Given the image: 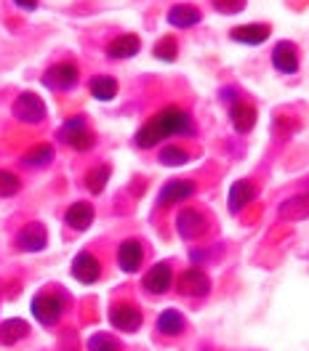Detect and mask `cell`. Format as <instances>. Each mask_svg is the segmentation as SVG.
Segmentation results:
<instances>
[{"instance_id":"6da1fadb","label":"cell","mask_w":309,"mask_h":351,"mask_svg":"<svg viewBox=\"0 0 309 351\" xmlns=\"http://www.w3.org/2000/svg\"><path fill=\"white\" fill-rule=\"evenodd\" d=\"M174 136H195V123L192 114L187 110H181L176 104L163 107L154 117H150L133 136V144L139 149H152L160 141L174 138Z\"/></svg>"},{"instance_id":"7a4b0ae2","label":"cell","mask_w":309,"mask_h":351,"mask_svg":"<svg viewBox=\"0 0 309 351\" xmlns=\"http://www.w3.org/2000/svg\"><path fill=\"white\" fill-rule=\"evenodd\" d=\"M30 314L38 325L43 328H56L65 317V298L59 293H38L32 301H30Z\"/></svg>"},{"instance_id":"3957f363","label":"cell","mask_w":309,"mask_h":351,"mask_svg":"<svg viewBox=\"0 0 309 351\" xmlns=\"http://www.w3.org/2000/svg\"><path fill=\"white\" fill-rule=\"evenodd\" d=\"M59 141H65L67 147H72L75 152H89L96 147V136L89 131L86 117H72L59 128Z\"/></svg>"},{"instance_id":"277c9868","label":"cell","mask_w":309,"mask_h":351,"mask_svg":"<svg viewBox=\"0 0 309 351\" xmlns=\"http://www.w3.org/2000/svg\"><path fill=\"white\" fill-rule=\"evenodd\" d=\"M11 114L24 123V125H41L45 120V104L43 99L38 96V93H32V90H24L16 96V101H14V107H11Z\"/></svg>"},{"instance_id":"5b68a950","label":"cell","mask_w":309,"mask_h":351,"mask_svg":"<svg viewBox=\"0 0 309 351\" xmlns=\"http://www.w3.org/2000/svg\"><path fill=\"white\" fill-rule=\"evenodd\" d=\"M176 287L184 298H205L211 293V277L200 266H190L179 274Z\"/></svg>"},{"instance_id":"8992f818","label":"cell","mask_w":309,"mask_h":351,"mask_svg":"<svg viewBox=\"0 0 309 351\" xmlns=\"http://www.w3.org/2000/svg\"><path fill=\"white\" fill-rule=\"evenodd\" d=\"M78 80H80V72L72 62H59V64L48 66L45 75L41 77V83L48 90H72L78 86Z\"/></svg>"},{"instance_id":"52a82bcc","label":"cell","mask_w":309,"mask_h":351,"mask_svg":"<svg viewBox=\"0 0 309 351\" xmlns=\"http://www.w3.org/2000/svg\"><path fill=\"white\" fill-rule=\"evenodd\" d=\"M107 319H110L112 328L120 330V332H136V330L144 325L141 308L133 306V304H126V301H123V304H112Z\"/></svg>"},{"instance_id":"ba28073f","label":"cell","mask_w":309,"mask_h":351,"mask_svg":"<svg viewBox=\"0 0 309 351\" xmlns=\"http://www.w3.org/2000/svg\"><path fill=\"white\" fill-rule=\"evenodd\" d=\"M176 232L179 237L187 242L200 240L208 232V221H205V216L200 213L198 208H184V210H179L176 216Z\"/></svg>"},{"instance_id":"9c48e42d","label":"cell","mask_w":309,"mask_h":351,"mask_svg":"<svg viewBox=\"0 0 309 351\" xmlns=\"http://www.w3.org/2000/svg\"><path fill=\"white\" fill-rule=\"evenodd\" d=\"M195 192H198L195 181H190V178H174V181H168L157 192V208H171V205H179V202H187L190 197H195Z\"/></svg>"},{"instance_id":"30bf717a","label":"cell","mask_w":309,"mask_h":351,"mask_svg":"<svg viewBox=\"0 0 309 351\" xmlns=\"http://www.w3.org/2000/svg\"><path fill=\"white\" fill-rule=\"evenodd\" d=\"M69 271H72V277H75L80 285H93V282H99V277H102V261H99L93 253H89V250H80V253L72 258Z\"/></svg>"},{"instance_id":"8fae6325","label":"cell","mask_w":309,"mask_h":351,"mask_svg":"<svg viewBox=\"0 0 309 351\" xmlns=\"http://www.w3.org/2000/svg\"><path fill=\"white\" fill-rule=\"evenodd\" d=\"M141 287H144L150 295H165V293L174 287V269H171V263L168 261L154 263L152 269L144 274Z\"/></svg>"},{"instance_id":"7c38bea8","label":"cell","mask_w":309,"mask_h":351,"mask_svg":"<svg viewBox=\"0 0 309 351\" xmlns=\"http://www.w3.org/2000/svg\"><path fill=\"white\" fill-rule=\"evenodd\" d=\"M272 66L280 75H296L299 72V48L290 40H280L272 48Z\"/></svg>"},{"instance_id":"4fadbf2b","label":"cell","mask_w":309,"mask_h":351,"mask_svg":"<svg viewBox=\"0 0 309 351\" xmlns=\"http://www.w3.org/2000/svg\"><path fill=\"white\" fill-rule=\"evenodd\" d=\"M144 263V245L139 240H123L117 247V266L126 274H136Z\"/></svg>"},{"instance_id":"5bb4252c","label":"cell","mask_w":309,"mask_h":351,"mask_svg":"<svg viewBox=\"0 0 309 351\" xmlns=\"http://www.w3.org/2000/svg\"><path fill=\"white\" fill-rule=\"evenodd\" d=\"M45 245H48V232H45L43 223H38V221L27 223L22 232L16 234V247L24 250V253H41Z\"/></svg>"},{"instance_id":"9a60e30c","label":"cell","mask_w":309,"mask_h":351,"mask_svg":"<svg viewBox=\"0 0 309 351\" xmlns=\"http://www.w3.org/2000/svg\"><path fill=\"white\" fill-rule=\"evenodd\" d=\"M93 205L91 202H72L65 213V223L75 232H86L91 223H93Z\"/></svg>"},{"instance_id":"2e32d148","label":"cell","mask_w":309,"mask_h":351,"mask_svg":"<svg viewBox=\"0 0 309 351\" xmlns=\"http://www.w3.org/2000/svg\"><path fill=\"white\" fill-rule=\"evenodd\" d=\"M277 216L286 221H304L309 219V192H301V195H293L280 202L277 208Z\"/></svg>"},{"instance_id":"e0dca14e","label":"cell","mask_w":309,"mask_h":351,"mask_svg":"<svg viewBox=\"0 0 309 351\" xmlns=\"http://www.w3.org/2000/svg\"><path fill=\"white\" fill-rule=\"evenodd\" d=\"M154 328H157L160 335H165V338H179L187 330V319H184V314L179 308H165V311H160Z\"/></svg>"},{"instance_id":"ac0fdd59","label":"cell","mask_w":309,"mask_h":351,"mask_svg":"<svg viewBox=\"0 0 309 351\" xmlns=\"http://www.w3.org/2000/svg\"><path fill=\"white\" fill-rule=\"evenodd\" d=\"M229 120H232V128L238 133H251L256 125V107L248 101H235L229 107Z\"/></svg>"},{"instance_id":"d6986e66","label":"cell","mask_w":309,"mask_h":351,"mask_svg":"<svg viewBox=\"0 0 309 351\" xmlns=\"http://www.w3.org/2000/svg\"><path fill=\"white\" fill-rule=\"evenodd\" d=\"M253 197H256V186H253V181H248V178L235 181V184L229 186V197H227V202H229V213H240L248 202H253Z\"/></svg>"},{"instance_id":"ffe728a7","label":"cell","mask_w":309,"mask_h":351,"mask_svg":"<svg viewBox=\"0 0 309 351\" xmlns=\"http://www.w3.org/2000/svg\"><path fill=\"white\" fill-rule=\"evenodd\" d=\"M200 19H203L200 8L198 5H190V3H179V5H174L168 11V24L176 27V29H190V27L200 24Z\"/></svg>"},{"instance_id":"44dd1931","label":"cell","mask_w":309,"mask_h":351,"mask_svg":"<svg viewBox=\"0 0 309 351\" xmlns=\"http://www.w3.org/2000/svg\"><path fill=\"white\" fill-rule=\"evenodd\" d=\"M229 38L235 43L243 45H262L269 38V24H243V27H235L229 32Z\"/></svg>"},{"instance_id":"7402d4cb","label":"cell","mask_w":309,"mask_h":351,"mask_svg":"<svg viewBox=\"0 0 309 351\" xmlns=\"http://www.w3.org/2000/svg\"><path fill=\"white\" fill-rule=\"evenodd\" d=\"M141 51V40L139 35H120L107 45V56L110 59H131Z\"/></svg>"},{"instance_id":"603a6c76","label":"cell","mask_w":309,"mask_h":351,"mask_svg":"<svg viewBox=\"0 0 309 351\" xmlns=\"http://www.w3.org/2000/svg\"><path fill=\"white\" fill-rule=\"evenodd\" d=\"M27 335H30V325L24 319L14 317V319L0 322V346H14V343H19Z\"/></svg>"},{"instance_id":"cb8c5ba5","label":"cell","mask_w":309,"mask_h":351,"mask_svg":"<svg viewBox=\"0 0 309 351\" xmlns=\"http://www.w3.org/2000/svg\"><path fill=\"white\" fill-rule=\"evenodd\" d=\"M51 162H54V147H51V144H38V147H32L30 152H24V157H22V165L24 168H32V171L48 168Z\"/></svg>"},{"instance_id":"d4e9b609","label":"cell","mask_w":309,"mask_h":351,"mask_svg":"<svg viewBox=\"0 0 309 351\" xmlns=\"http://www.w3.org/2000/svg\"><path fill=\"white\" fill-rule=\"evenodd\" d=\"M91 96L96 101H112L117 96V80L110 77V75H96L91 77Z\"/></svg>"},{"instance_id":"484cf974","label":"cell","mask_w":309,"mask_h":351,"mask_svg":"<svg viewBox=\"0 0 309 351\" xmlns=\"http://www.w3.org/2000/svg\"><path fill=\"white\" fill-rule=\"evenodd\" d=\"M112 168L110 165H96L93 171L86 173V186H89L91 195H102L107 189V181H110Z\"/></svg>"},{"instance_id":"4316f807","label":"cell","mask_w":309,"mask_h":351,"mask_svg":"<svg viewBox=\"0 0 309 351\" xmlns=\"http://www.w3.org/2000/svg\"><path fill=\"white\" fill-rule=\"evenodd\" d=\"M160 162L168 165V168H181V165L190 162V152H187L184 147H176V144L163 147V149H160Z\"/></svg>"},{"instance_id":"83f0119b","label":"cell","mask_w":309,"mask_h":351,"mask_svg":"<svg viewBox=\"0 0 309 351\" xmlns=\"http://www.w3.org/2000/svg\"><path fill=\"white\" fill-rule=\"evenodd\" d=\"M89 351H123V346H120V341L115 338V335H110V332H93L89 338V346H86Z\"/></svg>"},{"instance_id":"f1b7e54d","label":"cell","mask_w":309,"mask_h":351,"mask_svg":"<svg viewBox=\"0 0 309 351\" xmlns=\"http://www.w3.org/2000/svg\"><path fill=\"white\" fill-rule=\"evenodd\" d=\"M176 53H179V45L171 35H165L163 40H157V43H154V56H157L160 62H174V59H176Z\"/></svg>"},{"instance_id":"f546056e","label":"cell","mask_w":309,"mask_h":351,"mask_svg":"<svg viewBox=\"0 0 309 351\" xmlns=\"http://www.w3.org/2000/svg\"><path fill=\"white\" fill-rule=\"evenodd\" d=\"M19 189H22L19 176L11 171H0V197H14Z\"/></svg>"},{"instance_id":"4dcf8cb0","label":"cell","mask_w":309,"mask_h":351,"mask_svg":"<svg viewBox=\"0 0 309 351\" xmlns=\"http://www.w3.org/2000/svg\"><path fill=\"white\" fill-rule=\"evenodd\" d=\"M214 8H216L219 14L232 16V14H240V11H243L245 0H214Z\"/></svg>"},{"instance_id":"1f68e13d","label":"cell","mask_w":309,"mask_h":351,"mask_svg":"<svg viewBox=\"0 0 309 351\" xmlns=\"http://www.w3.org/2000/svg\"><path fill=\"white\" fill-rule=\"evenodd\" d=\"M14 3H16L22 11H35V8L41 5V0H14Z\"/></svg>"}]
</instances>
